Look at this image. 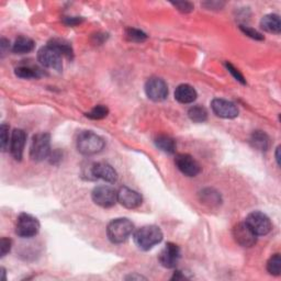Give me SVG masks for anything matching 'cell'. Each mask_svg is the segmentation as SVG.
I'll use <instances>...</instances> for the list:
<instances>
[{
    "label": "cell",
    "mask_w": 281,
    "mask_h": 281,
    "mask_svg": "<svg viewBox=\"0 0 281 281\" xmlns=\"http://www.w3.org/2000/svg\"><path fill=\"white\" fill-rule=\"evenodd\" d=\"M162 239L163 232L156 225H145L134 233V242L142 251L152 249Z\"/></svg>",
    "instance_id": "1"
},
{
    "label": "cell",
    "mask_w": 281,
    "mask_h": 281,
    "mask_svg": "<svg viewBox=\"0 0 281 281\" xmlns=\"http://www.w3.org/2000/svg\"><path fill=\"white\" fill-rule=\"evenodd\" d=\"M134 231V224L126 217L112 220L107 228L108 238L113 244H121L131 236Z\"/></svg>",
    "instance_id": "2"
},
{
    "label": "cell",
    "mask_w": 281,
    "mask_h": 281,
    "mask_svg": "<svg viewBox=\"0 0 281 281\" xmlns=\"http://www.w3.org/2000/svg\"><path fill=\"white\" fill-rule=\"evenodd\" d=\"M76 144L80 154L90 156L98 154L104 149L105 140L91 131H84L79 133Z\"/></svg>",
    "instance_id": "3"
},
{
    "label": "cell",
    "mask_w": 281,
    "mask_h": 281,
    "mask_svg": "<svg viewBox=\"0 0 281 281\" xmlns=\"http://www.w3.org/2000/svg\"><path fill=\"white\" fill-rule=\"evenodd\" d=\"M51 154V135L49 133H39L33 136L30 157L34 162H42Z\"/></svg>",
    "instance_id": "4"
},
{
    "label": "cell",
    "mask_w": 281,
    "mask_h": 281,
    "mask_svg": "<svg viewBox=\"0 0 281 281\" xmlns=\"http://www.w3.org/2000/svg\"><path fill=\"white\" fill-rule=\"evenodd\" d=\"M40 231V222L37 217L28 213H21L16 223V234L22 238L36 236Z\"/></svg>",
    "instance_id": "5"
},
{
    "label": "cell",
    "mask_w": 281,
    "mask_h": 281,
    "mask_svg": "<svg viewBox=\"0 0 281 281\" xmlns=\"http://www.w3.org/2000/svg\"><path fill=\"white\" fill-rule=\"evenodd\" d=\"M60 53L54 49L53 46L47 44L46 46H43L38 52V59L44 67L52 68L57 72H61L63 70V61H61Z\"/></svg>",
    "instance_id": "6"
},
{
    "label": "cell",
    "mask_w": 281,
    "mask_h": 281,
    "mask_svg": "<svg viewBox=\"0 0 281 281\" xmlns=\"http://www.w3.org/2000/svg\"><path fill=\"white\" fill-rule=\"evenodd\" d=\"M245 222L247 223V225L257 236L267 235L272 229V224L269 217L259 211H254L249 213L246 217Z\"/></svg>",
    "instance_id": "7"
},
{
    "label": "cell",
    "mask_w": 281,
    "mask_h": 281,
    "mask_svg": "<svg viewBox=\"0 0 281 281\" xmlns=\"http://www.w3.org/2000/svg\"><path fill=\"white\" fill-rule=\"evenodd\" d=\"M92 200L101 208H111L118 201V193L109 186L96 187L92 191Z\"/></svg>",
    "instance_id": "8"
},
{
    "label": "cell",
    "mask_w": 281,
    "mask_h": 281,
    "mask_svg": "<svg viewBox=\"0 0 281 281\" xmlns=\"http://www.w3.org/2000/svg\"><path fill=\"white\" fill-rule=\"evenodd\" d=\"M146 96L153 101H163L168 96V86L162 78L152 77L145 84Z\"/></svg>",
    "instance_id": "9"
},
{
    "label": "cell",
    "mask_w": 281,
    "mask_h": 281,
    "mask_svg": "<svg viewBox=\"0 0 281 281\" xmlns=\"http://www.w3.org/2000/svg\"><path fill=\"white\" fill-rule=\"evenodd\" d=\"M233 237L242 247H252L257 242V235L246 222L238 223L233 229Z\"/></svg>",
    "instance_id": "10"
},
{
    "label": "cell",
    "mask_w": 281,
    "mask_h": 281,
    "mask_svg": "<svg viewBox=\"0 0 281 281\" xmlns=\"http://www.w3.org/2000/svg\"><path fill=\"white\" fill-rule=\"evenodd\" d=\"M211 108L215 115L223 119H234L238 115V108L234 102L216 98L212 100Z\"/></svg>",
    "instance_id": "11"
},
{
    "label": "cell",
    "mask_w": 281,
    "mask_h": 281,
    "mask_svg": "<svg viewBox=\"0 0 281 281\" xmlns=\"http://www.w3.org/2000/svg\"><path fill=\"white\" fill-rule=\"evenodd\" d=\"M181 256L179 246L174 243H167L165 247L160 254L159 260L163 267L165 268H175Z\"/></svg>",
    "instance_id": "12"
},
{
    "label": "cell",
    "mask_w": 281,
    "mask_h": 281,
    "mask_svg": "<svg viewBox=\"0 0 281 281\" xmlns=\"http://www.w3.org/2000/svg\"><path fill=\"white\" fill-rule=\"evenodd\" d=\"M175 164L177 168L188 177H196L201 171L199 163L189 154H178L175 159Z\"/></svg>",
    "instance_id": "13"
},
{
    "label": "cell",
    "mask_w": 281,
    "mask_h": 281,
    "mask_svg": "<svg viewBox=\"0 0 281 281\" xmlns=\"http://www.w3.org/2000/svg\"><path fill=\"white\" fill-rule=\"evenodd\" d=\"M118 201L127 209L139 208L143 202L142 196L129 187H121L118 191Z\"/></svg>",
    "instance_id": "14"
},
{
    "label": "cell",
    "mask_w": 281,
    "mask_h": 281,
    "mask_svg": "<svg viewBox=\"0 0 281 281\" xmlns=\"http://www.w3.org/2000/svg\"><path fill=\"white\" fill-rule=\"evenodd\" d=\"M26 141V134L23 130L16 129L12 132L10 141V153L16 161H21Z\"/></svg>",
    "instance_id": "15"
},
{
    "label": "cell",
    "mask_w": 281,
    "mask_h": 281,
    "mask_svg": "<svg viewBox=\"0 0 281 281\" xmlns=\"http://www.w3.org/2000/svg\"><path fill=\"white\" fill-rule=\"evenodd\" d=\"M91 174L95 178H98V179H102L107 182H115L118 180V174H116L115 169L104 162L93 164L91 167Z\"/></svg>",
    "instance_id": "16"
},
{
    "label": "cell",
    "mask_w": 281,
    "mask_h": 281,
    "mask_svg": "<svg viewBox=\"0 0 281 281\" xmlns=\"http://www.w3.org/2000/svg\"><path fill=\"white\" fill-rule=\"evenodd\" d=\"M175 99L183 105L193 104L197 99L196 89L188 84L179 85L175 90Z\"/></svg>",
    "instance_id": "17"
},
{
    "label": "cell",
    "mask_w": 281,
    "mask_h": 281,
    "mask_svg": "<svg viewBox=\"0 0 281 281\" xmlns=\"http://www.w3.org/2000/svg\"><path fill=\"white\" fill-rule=\"evenodd\" d=\"M260 26L266 32L279 34L281 32V21L278 15L275 13H270V15H266L263 17L262 21H260Z\"/></svg>",
    "instance_id": "18"
},
{
    "label": "cell",
    "mask_w": 281,
    "mask_h": 281,
    "mask_svg": "<svg viewBox=\"0 0 281 281\" xmlns=\"http://www.w3.org/2000/svg\"><path fill=\"white\" fill-rule=\"evenodd\" d=\"M249 141L254 148L262 150V152H266V150L270 146L269 136L263 131H254L253 134L251 135Z\"/></svg>",
    "instance_id": "19"
},
{
    "label": "cell",
    "mask_w": 281,
    "mask_h": 281,
    "mask_svg": "<svg viewBox=\"0 0 281 281\" xmlns=\"http://www.w3.org/2000/svg\"><path fill=\"white\" fill-rule=\"evenodd\" d=\"M199 197H200V201L203 204L209 205V207H217V205H220L222 202L221 195L218 194L216 190L211 188L203 189L201 193L199 194Z\"/></svg>",
    "instance_id": "20"
},
{
    "label": "cell",
    "mask_w": 281,
    "mask_h": 281,
    "mask_svg": "<svg viewBox=\"0 0 281 281\" xmlns=\"http://www.w3.org/2000/svg\"><path fill=\"white\" fill-rule=\"evenodd\" d=\"M34 46H36V43H34L33 40L26 37H20L13 44L12 52L15 54H26L33 51Z\"/></svg>",
    "instance_id": "21"
},
{
    "label": "cell",
    "mask_w": 281,
    "mask_h": 281,
    "mask_svg": "<svg viewBox=\"0 0 281 281\" xmlns=\"http://www.w3.org/2000/svg\"><path fill=\"white\" fill-rule=\"evenodd\" d=\"M156 146L167 154H174L176 152V142L168 135L162 134L155 139Z\"/></svg>",
    "instance_id": "22"
},
{
    "label": "cell",
    "mask_w": 281,
    "mask_h": 281,
    "mask_svg": "<svg viewBox=\"0 0 281 281\" xmlns=\"http://www.w3.org/2000/svg\"><path fill=\"white\" fill-rule=\"evenodd\" d=\"M49 45L53 46L54 49L57 50L61 56H65L68 59H72L74 56V52H73V47L72 45L66 42L65 40H60V39H54L51 40L49 42Z\"/></svg>",
    "instance_id": "23"
},
{
    "label": "cell",
    "mask_w": 281,
    "mask_h": 281,
    "mask_svg": "<svg viewBox=\"0 0 281 281\" xmlns=\"http://www.w3.org/2000/svg\"><path fill=\"white\" fill-rule=\"evenodd\" d=\"M16 75L19 78L32 79V78H40L42 76V73H41L40 70H37V68L34 67L20 66L16 68Z\"/></svg>",
    "instance_id": "24"
},
{
    "label": "cell",
    "mask_w": 281,
    "mask_h": 281,
    "mask_svg": "<svg viewBox=\"0 0 281 281\" xmlns=\"http://www.w3.org/2000/svg\"><path fill=\"white\" fill-rule=\"evenodd\" d=\"M188 115L191 121L196 123H202L208 119V111L201 106H194L189 109Z\"/></svg>",
    "instance_id": "25"
},
{
    "label": "cell",
    "mask_w": 281,
    "mask_h": 281,
    "mask_svg": "<svg viewBox=\"0 0 281 281\" xmlns=\"http://www.w3.org/2000/svg\"><path fill=\"white\" fill-rule=\"evenodd\" d=\"M267 270L272 276H279L281 272V258L279 254H275L267 263Z\"/></svg>",
    "instance_id": "26"
},
{
    "label": "cell",
    "mask_w": 281,
    "mask_h": 281,
    "mask_svg": "<svg viewBox=\"0 0 281 281\" xmlns=\"http://www.w3.org/2000/svg\"><path fill=\"white\" fill-rule=\"evenodd\" d=\"M108 114H109V109L106 106H102V105L96 106L90 112L86 113V115L88 116V118L91 119V120L105 119Z\"/></svg>",
    "instance_id": "27"
},
{
    "label": "cell",
    "mask_w": 281,
    "mask_h": 281,
    "mask_svg": "<svg viewBox=\"0 0 281 281\" xmlns=\"http://www.w3.org/2000/svg\"><path fill=\"white\" fill-rule=\"evenodd\" d=\"M126 36L128 38L129 41H132V42H143V41H145L147 39L146 33H144L143 31L139 30V29H134V28H130L127 30Z\"/></svg>",
    "instance_id": "28"
},
{
    "label": "cell",
    "mask_w": 281,
    "mask_h": 281,
    "mask_svg": "<svg viewBox=\"0 0 281 281\" xmlns=\"http://www.w3.org/2000/svg\"><path fill=\"white\" fill-rule=\"evenodd\" d=\"M0 142H2V149L5 150L9 146V127L2 124L0 127Z\"/></svg>",
    "instance_id": "29"
},
{
    "label": "cell",
    "mask_w": 281,
    "mask_h": 281,
    "mask_svg": "<svg viewBox=\"0 0 281 281\" xmlns=\"http://www.w3.org/2000/svg\"><path fill=\"white\" fill-rule=\"evenodd\" d=\"M239 28H241V30L243 31L244 34H246V36L252 38V39H254V40H257V41H263L264 40V37L262 36V33H259L258 31L249 28V26L241 25V26H239Z\"/></svg>",
    "instance_id": "30"
},
{
    "label": "cell",
    "mask_w": 281,
    "mask_h": 281,
    "mask_svg": "<svg viewBox=\"0 0 281 281\" xmlns=\"http://www.w3.org/2000/svg\"><path fill=\"white\" fill-rule=\"evenodd\" d=\"M11 245H12L11 239L6 237L2 238V241H0V255H2V257H5L7 254L10 252Z\"/></svg>",
    "instance_id": "31"
},
{
    "label": "cell",
    "mask_w": 281,
    "mask_h": 281,
    "mask_svg": "<svg viewBox=\"0 0 281 281\" xmlns=\"http://www.w3.org/2000/svg\"><path fill=\"white\" fill-rule=\"evenodd\" d=\"M225 65H226V68H228V70H229V72L233 75V76H234V78L236 80H238L239 83L243 84V85L246 84V81L244 79V76H243V75L241 73H239L238 70H236V68L234 66H233L232 64H230V63H226Z\"/></svg>",
    "instance_id": "32"
},
{
    "label": "cell",
    "mask_w": 281,
    "mask_h": 281,
    "mask_svg": "<svg viewBox=\"0 0 281 281\" xmlns=\"http://www.w3.org/2000/svg\"><path fill=\"white\" fill-rule=\"evenodd\" d=\"M173 5L176 7V8L183 12V13H188L194 10V5L188 2H180V3H173Z\"/></svg>",
    "instance_id": "33"
},
{
    "label": "cell",
    "mask_w": 281,
    "mask_h": 281,
    "mask_svg": "<svg viewBox=\"0 0 281 281\" xmlns=\"http://www.w3.org/2000/svg\"><path fill=\"white\" fill-rule=\"evenodd\" d=\"M224 3H220V2H208V3H204L203 6L207 7L208 9H221L222 7H224Z\"/></svg>",
    "instance_id": "34"
},
{
    "label": "cell",
    "mask_w": 281,
    "mask_h": 281,
    "mask_svg": "<svg viewBox=\"0 0 281 281\" xmlns=\"http://www.w3.org/2000/svg\"><path fill=\"white\" fill-rule=\"evenodd\" d=\"M50 157H51V163L52 164H57L58 162H60V159H61V154L59 150H55V152H53L50 154Z\"/></svg>",
    "instance_id": "35"
},
{
    "label": "cell",
    "mask_w": 281,
    "mask_h": 281,
    "mask_svg": "<svg viewBox=\"0 0 281 281\" xmlns=\"http://www.w3.org/2000/svg\"><path fill=\"white\" fill-rule=\"evenodd\" d=\"M81 21H83V19H80V18H66L64 20V22L67 24V25H76L78 23H80Z\"/></svg>",
    "instance_id": "36"
},
{
    "label": "cell",
    "mask_w": 281,
    "mask_h": 281,
    "mask_svg": "<svg viewBox=\"0 0 281 281\" xmlns=\"http://www.w3.org/2000/svg\"><path fill=\"white\" fill-rule=\"evenodd\" d=\"M279 152H280V146H278V147H277V152H276V160H277L278 165H280V157H279Z\"/></svg>",
    "instance_id": "37"
},
{
    "label": "cell",
    "mask_w": 281,
    "mask_h": 281,
    "mask_svg": "<svg viewBox=\"0 0 281 281\" xmlns=\"http://www.w3.org/2000/svg\"><path fill=\"white\" fill-rule=\"evenodd\" d=\"M128 279H145V278H144V277H142V276H131V277H129Z\"/></svg>",
    "instance_id": "38"
},
{
    "label": "cell",
    "mask_w": 281,
    "mask_h": 281,
    "mask_svg": "<svg viewBox=\"0 0 281 281\" xmlns=\"http://www.w3.org/2000/svg\"><path fill=\"white\" fill-rule=\"evenodd\" d=\"M3 273H4V280H6V270H5V268H3Z\"/></svg>",
    "instance_id": "39"
}]
</instances>
